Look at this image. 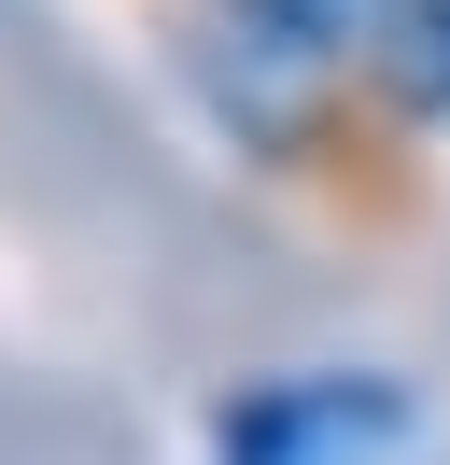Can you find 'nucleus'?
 <instances>
[{
  "label": "nucleus",
  "instance_id": "nucleus-2",
  "mask_svg": "<svg viewBox=\"0 0 450 465\" xmlns=\"http://www.w3.org/2000/svg\"><path fill=\"white\" fill-rule=\"evenodd\" d=\"M366 71H380V99H394V114H422V127H436V114H450V0H394V15H380V43H366Z\"/></svg>",
  "mask_w": 450,
  "mask_h": 465
},
{
  "label": "nucleus",
  "instance_id": "nucleus-3",
  "mask_svg": "<svg viewBox=\"0 0 450 465\" xmlns=\"http://www.w3.org/2000/svg\"><path fill=\"white\" fill-rule=\"evenodd\" d=\"M225 15H240V29H338L352 0H225Z\"/></svg>",
  "mask_w": 450,
  "mask_h": 465
},
{
  "label": "nucleus",
  "instance_id": "nucleus-1",
  "mask_svg": "<svg viewBox=\"0 0 450 465\" xmlns=\"http://www.w3.org/2000/svg\"><path fill=\"white\" fill-rule=\"evenodd\" d=\"M408 451V381L380 367H281L211 409V465H394Z\"/></svg>",
  "mask_w": 450,
  "mask_h": 465
}]
</instances>
